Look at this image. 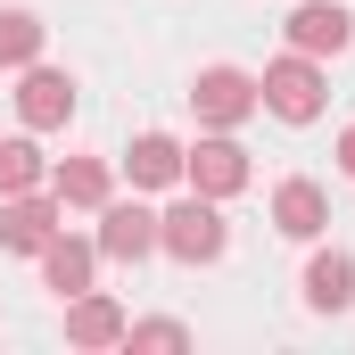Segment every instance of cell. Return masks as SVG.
Listing matches in <instances>:
<instances>
[{"label": "cell", "instance_id": "cell-14", "mask_svg": "<svg viewBox=\"0 0 355 355\" xmlns=\"http://www.w3.org/2000/svg\"><path fill=\"white\" fill-rule=\"evenodd\" d=\"M50 190H58V207H107V157H67Z\"/></svg>", "mask_w": 355, "mask_h": 355}, {"label": "cell", "instance_id": "cell-7", "mask_svg": "<svg viewBox=\"0 0 355 355\" xmlns=\"http://www.w3.org/2000/svg\"><path fill=\"white\" fill-rule=\"evenodd\" d=\"M17 116H25L33 132H58V124L75 116V83H67L58 67H42V58H33V67H25V83H17Z\"/></svg>", "mask_w": 355, "mask_h": 355}, {"label": "cell", "instance_id": "cell-16", "mask_svg": "<svg viewBox=\"0 0 355 355\" xmlns=\"http://www.w3.org/2000/svg\"><path fill=\"white\" fill-rule=\"evenodd\" d=\"M42 149L33 141H0V198H17V190H42Z\"/></svg>", "mask_w": 355, "mask_h": 355}, {"label": "cell", "instance_id": "cell-5", "mask_svg": "<svg viewBox=\"0 0 355 355\" xmlns=\"http://www.w3.org/2000/svg\"><path fill=\"white\" fill-rule=\"evenodd\" d=\"M58 215H67L58 190H50V198H42V190H17V198L0 207V248H8V257H42V248L58 240Z\"/></svg>", "mask_w": 355, "mask_h": 355}, {"label": "cell", "instance_id": "cell-15", "mask_svg": "<svg viewBox=\"0 0 355 355\" xmlns=\"http://www.w3.org/2000/svg\"><path fill=\"white\" fill-rule=\"evenodd\" d=\"M42 33H50V25H42L33 8H0V67H33V58H42Z\"/></svg>", "mask_w": 355, "mask_h": 355}, {"label": "cell", "instance_id": "cell-11", "mask_svg": "<svg viewBox=\"0 0 355 355\" xmlns=\"http://www.w3.org/2000/svg\"><path fill=\"white\" fill-rule=\"evenodd\" d=\"M91 265H99V240H67V232H58V240L42 248V281H50L58 297H83V289H91Z\"/></svg>", "mask_w": 355, "mask_h": 355}, {"label": "cell", "instance_id": "cell-1", "mask_svg": "<svg viewBox=\"0 0 355 355\" xmlns=\"http://www.w3.org/2000/svg\"><path fill=\"white\" fill-rule=\"evenodd\" d=\"M157 248L174 257V265H215L223 248H232V223H223V198H182V207H166L157 215Z\"/></svg>", "mask_w": 355, "mask_h": 355}, {"label": "cell", "instance_id": "cell-13", "mask_svg": "<svg viewBox=\"0 0 355 355\" xmlns=\"http://www.w3.org/2000/svg\"><path fill=\"white\" fill-rule=\"evenodd\" d=\"M124 166H132V182H141V190H166V182H182V141H166V132H141Z\"/></svg>", "mask_w": 355, "mask_h": 355}, {"label": "cell", "instance_id": "cell-10", "mask_svg": "<svg viewBox=\"0 0 355 355\" xmlns=\"http://www.w3.org/2000/svg\"><path fill=\"white\" fill-rule=\"evenodd\" d=\"M306 306H314V314H347L355 306V257L347 248H322V257L306 265Z\"/></svg>", "mask_w": 355, "mask_h": 355}, {"label": "cell", "instance_id": "cell-9", "mask_svg": "<svg viewBox=\"0 0 355 355\" xmlns=\"http://www.w3.org/2000/svg\"><path fill=\"white\" fill-rule=\"evenodd\" d=\"M67 339H75V347H124V306H116L107 289L67 297Z\"/></svg>", "mask_w": 355, "mask_h": 355}, {"label": "cell", "instance_id": "cell-6", "mask_svg": "<svg viewBox=\"0 0 355 355\" xmlns=\"http://www.w3.org/2000/svg\"><path fill=\"white\" fill-rule=\"evenodd\" d=\"M355 42V17L339 0H297V17H289V50H306V58H339Z\"/></svg>", "mask_w": 355, "mask_h": 355}, {"label": "cell", "instance_id": "cell-18", "mask_svg": "<svg viewBox=\"0 0 355 355\" xmlns=\"http://www.w3.org/2000/svg\"><path fill=\"white\" fill-rule=\"evenodd\" d=\"M339 174L355 182V124H347V132H339Z\"/></svg>", "mask_w": 355, "mask_h": 355}, {"label": "cell", "instance_id": "cell-3", "mask_svg": "<svg viewBox=\"0 0 355 355\" xmlns=\"http://www.w3.org/2000/svg\"><path fill=\"white\" fill-rule=\"evenodd\" d=\"M190 107H198V124L232 132V124H248L265 99H257V75H240V67H207V75L190 83Z\"/></svg>", "mask_w": 355, "mask_h": 355}, {"label": "cell", "instance_id": "cell-17", "mask_svg": "<svg viewBox=\"0 0 355 355\" xmlns=\"http://www.w3.org/2000/svg\"><path fill=\"white\" fill-rule=\"evenodd\" d=\"M124 347H190L182 322H124Z\"/></svg>", "mask_w": 355, "mask_h": 355}, {"label": "cell", "instance_id": "cell-12", "mask_svg": "<svg viewBox=\"0 0 355 355\" xmlns=\"http://www.w3.org/2000/svg\"><path fill=\"white\" fill-rule=\"evenodd\" d=\"M272 223H281V240H314V232L331 223V207H322L314 182H281V190H272Z\"/></svg>", "mask_w": 355, "mask_h": 355}, {"label": "cell", "instance_id": "cell-2", "mask_svg": "<svg viewBox=\"0 0 355 355\" xmlns=\"http://www.w3.org/2000/svg\"><path fill=\"white\" fill-rule=\"evenodd\" d=\"M257 99H265L281 124H314L322 116V67L306 50H289V58H272L265 75H257Z\"/></svg>", "mask_w": 355, "mask_h": 355}, {"label": "cell", "instance_id": "cell-4", "mask_svg": "<svg viewBox=\"0 0 355 355\" xmlns=\"http://www.w3.org/2000/svg\"><path fill=\"white\" fill-rule=\"evenodd\" d=\"M182 182H190L198 198H240V190H248V149H240L232 132H215V141L182 149Z\"/></svg>", "mask_w": 355, "mask_h": 355}, {"label": "cell", "instance_id": "cell-8", "mask_svg": "<svg viewBox=\"0 0 355 355\" xmlns=\"http://www.w3.org/2000/svg\"><path fill=\"white\" fill-rule=\"evenodd\" d=\"M149 248H157V215L107 198V207H99V257H107V265H141Z\"/></svg>", "mask_w": 355, "mask_h": 355}]
</instances>
